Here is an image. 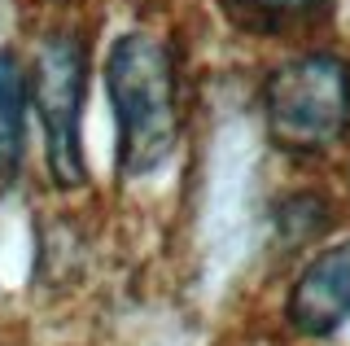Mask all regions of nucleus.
Returning <instances> with one entry per match:
<instances>
[{
    "label": "nucleus",
    "mask_w": 350,
    "mask_h": 346,
    "mask_svg": "<svg viewBox=\"0 0 350 346\" xmlns=\"http://www.w3.org/2000/svg\"><path fill=\"white\" fill-rule=\"evenodd\" d=\"M284 316L306 338H324L350 316V241L328 245L302 267L284 298Z\"/></svg>",
    "instance_id": "obj_4"
},
{
    "label": "nucleus",
    "mask_w": 350,
    "mask_h": 346,
    "mask_svg": "<svg viewBox=\"0 0 350 346\" xmlns=\"http://www.w3.org/2000/svg\"><path fill=\"white\" fill-rule=\"evenodd\" d=\"M27 145V70L9 49H0V189L14 185Z\"/></svg>",
    "instance_id": "obj_5"
},
{
    "label": "nucleus",
    "mask_w": 350,
    "mask_h": 346,
    "mask_svg": "<svg viewBox=\"0 0 350 346\" xmlns=\"http://www.w3.org/2000/svg\"><path fill=\"white\" fill-rule=\"evenodd\" d=\"M105 92L118 123V167L127 180L153 176L180 140L175 62L162 40L127 31L105 57Z\"/></svg>",
    "instance_id": "obj_1"
},
{
    "label": "nucleus",
    "mask_w": 350,
    "mask_h": 346,
    "mask_svg": "<svg viewBox=\"0 0 350 346\" xmlns=\"http://www.w3.org/2000/svg\"><path fill=\"white\" fill-rule=\"evenodd\" d=\"M262 110L284 154H324L350 127V66L333 53H302L267 75Z\"/></svg>",
    "instance_id": "obj_2"
},
{
    "label": "nucleus",
    "mask_w": 350,
    "mask_h": 346,
    "mask_svg": "<svg viewBox=\"0 0 350 346\" xmlns=\"http://www.w3.org/2000/svg\"><path fill=\"white\" fill-rule=\"evenodd\" d=\"M88 83V49L79 36H44L36 49V66L27 75V101H36L49 145V171L62 189L83 185V149H79V110Z\"/></svg>",
    "instance_id": "obj_3"
},
{
    "label": "nucleus",
    "mask_w": 350,
    "mask_h": 346,
    "mask_svg": "<svg viewBox=\"0 0 350 346\" xmlns=\"http://www.w3.org/2000/svg\"><path fill=\"white\" fill-rule=\"evenodd\" d=\"M320 0H245L250 14H262V18H289V14H306L315 9Z\"/></svg>",
    "instance_id": "obj_6"
}]
</instances>
